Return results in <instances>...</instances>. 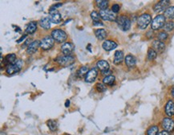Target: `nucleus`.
<instances>
[{
    "label": "nucleus",
    "mask_w": 174,
    "mask_h": 135,
    "mask_svg": "<svg viewBox=\"0 0 174 135\" xmlns=\"http://www.w3.org/2000/svg\"><path fill=\"white\" fill-rule=\"evenodd\" d=\"M116 22H117L118 27H119L122 31L126 32V31H128L130 29L131 20L128 16L124 15L117 16Z\"/></svg>",
    "instance_id": "1"
},
{
    "label": "nucleus",
    "mask_w": 174,
    "mask_h": 135,
    "mask_svg": "<svg viewBox=\"0 0 174 135\" xmlns=\"http://www.w3.org/2000/svg\"><path fill=\"white\" fill-rule=\"evenodd\" d=\"M96 6L100 10L108 9V1H105V0H96Z\"/></svg>",
    "instance_id": "28"
},
{
    "label": "nucleus",
    "mask_w": 174,
    "mask_h": 135,
    "mask_svg": "<svg viewBox=\"0 0 174 135\" xmlns=\"http://www.w3.org/2000/svg\"><path fill=\"white\" fill-rule=\"evenodd\" d=\"M96 89L99 92V93H103L105 92L107 88L104 85V84H102V83H97L96 85Z\"/></svg>",
    "instance_id": "35"
},
{
    "label": "nucleus",
    "mask_w": 174,
    "mask_h": 135,
    "mask_svg": "<svg viewBox=\"0 0 174 135\" xmlns=\"http://www.w3.org/2000/svg\"><path fill=\"white\" fill-rule=\"evenodd\" d=\"M56 63H57L60 66L62 67H67L70 66L71 64H72L75 62V58L72 56H60L59 57L56 58L55 60Z\"/></svg>",
    "instance_id": "5"
},
{
    "label": "nucleus",
    "mask_w": 174,
    "mask_h": 135,
    "mask_svg": "<svg viewBox=\"0 0 174 135\" xmlns=\"http://www.w3.org/2000/svg\"><path fill=\"white\" fill-rule=\"evenodd\" d=\"M102 47L105 51H112L117 48V44L112 40H105L102 44Z\"/></svg>",
    "instance_id": "19"
},
{
    "label": "nucleus",
    "mask_w": 174,
    "mask_h": 135,
    "mask_svg": "<svg viewBox=\"0 0 174 135\" xmlns=\"http://www.w3.org/2000/svg\"><path fill=\"white\" fill-rule=\"evenodd\" d=\"M165 113L169 117H172L174 116V102L172 100H169L165 104Z\"/></svg>",
    "instance_id": "14"
},
{
    "label": "nucleus",
    "mask_w": 174,
    "mask_h": 135,
    "mask_svg": "<svg viewBox=\"0 0 174 135\" xmlns=\"http://www.w3.org/2000/svg\"><path fill=\"white\" fill-rule=\"evenodd\" d=\"M165 21H166V18H165L164 15H156V17L153 19V21H152V30L157 31L160 30V28H163V27L165 26V23H166Z\"/></svg>",
    "instance_id": "2"
},
{
    "label": "nucleus",
    "mask_w": 174,
    "mask_h": 135,
    "mask_svg": "<svg viewBox=\"0 0 174 135\" xmlns=\"http://www.w3.org/2000/svg\"><path fill=\"white\" fill-rule=\"evenodd\" d=\"M161 126L164 130L167 132H172L174 130V121L171 117H165L161 121Z\"/></svg>",
    "instance_id": "11"
},
{
    "label": "nucleus",
    "mask_w": 174,
    "mask_h": 135,
    "mask_svg": "<svg viewBox=\"0 0 174 135\" xmlns=\"http://www.w3.org/2000/svg\"><path fill=\"white\" fill-rule=\"evenodd\" d=\"M48 123V128L50 129L51 131H55L57 130V122L55 121H53V120H49V121L47 122Z\"/></svg>",
    "instance_id": "32"
},
{
    "label": "nucleus",
    "mask_w": 174,
    "mask_h": 135,
    "mask_svg": "<svg viewBox=\"0 0 174 135\" xmlns=\"http://www.w3.org/2000/svg\"><path fill=\"white\" fill-rule=\"evenodd\" d=\"M49 18H50L51 23L55 24H59L62 21V16L60 15L57 9L50 8L49 10Z\"/></svg>",
    "instance_id": "9"
},
{
    "label": "nucleus",
    "mask_w": 174,
    "mask_h": 135,
    "mask_svg": "<svg viewBox=\"0 0 174 135\" xmlns=\"http://www.w3.org/2000/svg\"><path fill=\"white\" fill-rule=\"evenodd\" d=\"M75 50V45L71 42L64 43L61 46V52L64 56H71Z\"/></svg>",
    "instance_id": "12"
},
{
    "label": "nucleus",
    "mask_w": 174,
    "mask_h": 135,
    "mask_svg": "<svg viewBox=\"0 0 174 135\" xmlns=\"http://www.w3.org/2000/svg\"><path fill=\"white\" fill-rule=\"evenodd\" d=\"M100 15L101 19H103V20L105 21H110V22H113V21L117 20V16L116 15L114 12H112V10H100Z\"/></svg>",
    "instance_id": "7"
},
{
    "label": "nucleus",
    "mask_w": 174,
    "mask_h": 135,
    "mask_svg": "<svg viewBox=\"0 0 174 135\" xmlns=\"http://www.w3.org/2000/svg\"><path fill=\"white\" fill-rule=\"evenodd\" d=\"M124 52L120 50L116 51V52L114 54V60H113V63H114L116 65H119L123 62L124 60Z\"/></svg>",
    "instance_id": "17"
},
{
    "label": "nucleus",
    "mask_w": 174,
    "mask_h": 135,
    "mask_svg": "<svg viewBox=\"0 0 174 135\" xmlns=\"http://www.w3.org/2000/svg\"><path fill=\"white\" fill-rule=\"evenodd\" d=\"M124 62H125V64H126V65L128 68L132 69L133 67H135L136 64V59L135 56H133V55L129 54V55L125 56Z\"/></svg>",
    "instance_id": "18"
},
{
    "label": "nucleus",
    "mask_w": 174,
    "mask_h": 135,
    "mask_svg": "<svg viewBox=\"0 0 174 135\" xmlns=\"http://www.w3.org/2000/svg\"><path fill=\"white\" fill-rule=\"evenodd\" d=\"M97 75H98V71H97L96 68H93V69H90L88 73L85 76V80H86V82H93L96 79V77H97Z\"/></svg>",
    "instance_id": "13"
},
{
    "label": "nucleus",
    "mask_w": 174,
    "mask_h": 135,
    "mask_svg": "<svg viewBox=\"0 0 174 135\" xmlns=\"http://www.w3.org/2000/svg\"><path fill=\"white\" fill-rule=\"evenodd\" d=\"M115 80H116V78H115L114 76L109 75L105 77L103 79V83L104 85H109V86H112V85H114Z\"/></svg>",
    "instance_id": "25"
},
{
    "label": "nucleus",
    "mask_w": 174,
    "mask_h": 135,
    "mask_svg": "<svg viewBox=\"0 0 174 135\" xmlns=\"http://www.w3.org/2000/svg\"><path fill=\"white\" fill-rule=\"evenodd\" d=\"M152 17L149 14L144 13L138 18L137 19V27L141 30L146 29L148 26L151 23Z\"/></svg>",
    "instance_id": "3"
},
{
    "label": "nucleus",
    "mask_w": 174,
    "mask_h": 135,
    "mask_svg": "<svg viewBox=\"0 0 174 135\" xmlns=\"http://www.w3.org/2000/svg\"><path fill=\"white\" fill-rule=\"evenodd\" d=\"M171 95L172 96V97H174V87H172V89H171Z\"/></svg>",
    "instance_id": "42"
},
{
    "label": "nucleus",
    "mask_w": 174,
    "mask_h": 135,
    "mask_svg": "<svg viewBox=\"0 0 174 135\" xmlns=\"http://www.w3.org/2000/svg\"><path fill=\"white\" fill-rule=\"evenodd\" d=\"M25 38H26V35H24L23 36H22V37H21V38H20V39H18V41H17V43H20V42L22 41V40H23V39H25Z\"/></svg>",
    "instance_id": "40"
},
{
    "label": "nucleus",
    "mask_w": 174,
    "mask_h": 135,
    "mask_svg": "<svg viewBox=\"0 0 174 135\" xmlns=\"http://www.w3.org/2000/svg\"><path fill=\"white\" fill-rule=\"evenodd\" d=\"M39 46H40V41L39 40H34L32 43H31L30 45H28V48H27V52L28 54H30V55L34 54L38 50Z\"/></svg>",
    "instance_id": "16"
},
{
    "label": "nucleus",
    "mask_w": 174,
    "mask_h": 135,
    "mask_svg": "<svg viewBox=\"0 0 174 135\" xmlns=\"http://www.w3.org/2000/svg\"><path fill=\"white\" fill-rule=\"evenodd\" d=\"M51 35L53 38V39L59 44L64 43L67 38V35L66 32L61 30V29H54L51 32Z\"/></svg>",
    "instance_id": "4"
},
{
    "label": "nucleus",
    "mask_w": 174,
    "mask_h": 135,
    "mask_svg": "<svg viewBox=\"0 0 174 135\" xmlns=\"http://www.w3.org/2000/svg\"><path fill=\"white\" fill-rule=\"evenodd\" d=\"M120 7L119 4L116 3V4H113L112 6V12H114L115 14L118 13L120 12Z\"/></svg>",
    "instance_id": "36"
},
{
    "label": "nucleus",
    "mask_w": 174,
    "mask_h": 135,
    "mask_svg": "<svg viewBox=\"0 0 174 135\" xmlns=\"http://www.w3.org/2000/svg\"><path fill=\"white\" fill-rule=\"evenodd\" d=\"M97 67H98L99 69H100L101 72H105V71H108V70H109L110 65H109L108 61L101 60H99V61L97 62Z\"/></svg>",
    "instance_id": "21"
},
{
    "label": "nucleus",
    "mask_w": 174,
    "mask_h": 135,
    "mask_svg": "<svg viewBox=\"0 0 174 135\" xmlns=\"http://www.w3.org/2000/svg\"><path fill=\"white\" fill-rule=\"evenodd\" d=\"M69 105H70V101H69V100H67L66 102H65V107H68Z\"/></svg>",
    "instance_id": "41"
},
{
    "label": "nucleus",
    "mask_w": 174,
    "mask_h": 135,
    "mask_svg": "<svg viewBox=\"0 0 174 135\" xmlns=\"http://www.w3.org/2000/svg\"><path fill=\"white\" fill-rule=\"evenodd\" d=\"M164 15L165 18L169 19H174V7H169L166 9L164 12Z\"/></svg>",
    "instance_id": "26"
},
{
    "label": "nucleus",
    "mask_w": 174,
    "mask_h": 135,
    "mask_svg": "<svg viewBox=\"0 0 174 135\" xmlns=\"http://www.w3.org/2000/svg\"><path fill=\"white\" fill-rule=\"evenodd\" d=\"M16 60H17V59H16V56L15 54H14V53L8 54V55L6 56L4 58V63L6 64L7 67L8 66V65H10V64H14V63H15Z\"/></svg>",
    "instance_id": "22"
},
{
    "label": "nucleus",
    "mask_w": 174,
    "mask_h": 135,
    "mask_svg": "<svg viewBox=\"0 0 174 135\" xmlns=\"http://www.w3.org/2000/svg\"><path fill=\"white\" fill-rule=\"evenodd\" d=\"M51 23V21L49 17H44V18H42L41 19H40V21H39V24L41 26V28L45 29V30L50 29Z\"/></svg>",
    "instance_id": "20"
},
{
    "label": "nucleus",
    "mask_w": 174,
    "mask_h": 135,
    "mask_svg": "<svg viewBox=\"0 0 174 135\" xmlns=\"http://www.w3.org/2000/svg\"><path fill=\"white\" fill-rule=\"evenodd\" d=\"M95 35H96L97 39H100V40H103V39H104L107 37L108 33L103 28H100V29H96L95 31Z\"/></svg>",
    "instance_id": "23"
},
{
    "label": "nucleus",
    "mask_w": 174,
    "mask_h": 135,
    "mask_svg": "<svg viewBox=\"0 0 174 135\" xmlns=\"http://www.w3.org/2000/svg\"><path fill=\"white\" fill-rule=\"evenodd\" d=\"M157 135H170V133H169V132H167V131L162 130V131H160V132H159Z\"/></svg>",
    "instance_id": "38"
},
{
    "label": "nucleus",
    "mask_w": 174,
    "mask_h": 135,
    "mask_svg": "<svg viewBox=\"0 0 174 135\" xmlns=\"http://www.w3.org/2000/svg\"><path fill=\"white\" fill-rule=\"evenodd\" d=\"M163 29H164V32H172V31L174 29V22H172V21L166 22L165 26L163 27Z\"/></svg>",
    "instance_id": "29"
},
{
    "label": "nucleus",
    "mask_w": 174,
    "mask_h": 135,
    "mask_svg": "<svg viewBox=\"0 0 174 135\" xmlns=\"http://www.w3.org/2000/svg\"><path fill=\"white\" fill-rule=\"evenodd\" d=\"M22 66H23V62L21 60H17L15 61V63L12 64H10L7 67V74L9 75H12V74L16 73H18L20 71L21 69H22Z\"/></svg>",
    "instance_id": "6"
},
{
    "label": "nucleus",
    "mask_w": 174,
    "mask_h": 135,
    "mask_svg": "<svg viewBox=\"0 0 174 135\" xmlns=\"http://www.w3.org/2000/svg\"><path fill=\"white\" fill-rule=\"evenodd\" d=\"M36 29H37V23L36 22H34V21H32V22H31V23L28 24V27H27L26 33L28 35H31L35 32Z\"/></svg>",
    "instance_id": "24"
},
{
    "label": "nucleus",
    "mask_w": 174,
    "mask_h": 135,
    "mask_svg": "<svg viewBox=\"0 0 174 135\" xmlns=\"http://www.w3.org/2000/svg\"><path fill=\"white\" fill-rule=\"evenodd\" d=\"M62 3H58V4H55V5H53V6H51V8H53V9H57L58 7H61L62 6Z\"/></svg>",
    "instance_id": "37"
},
{
    "label": "nucleus",
    "mask_w": 174,
    "mask_h": 135,
    "mask_svg": "<svg viewBox=\"0 0 174 135\" xmlns=\"http://www.w3.org/2000/svg\"><path fill=\"white\" fill-rule=\"evenodd\" d=\"M148 59L149 60H155L157 56V52H156V51L154 50L153 48H149V51H148Z\"/></svg>",
    "instance_id": "30"
},
{
    "label": "nucleus",
    "mask_w": 174,
    "mask_h": 135,
    "mask_svg": "<svg viewBox=\"0 0 174 135\" xmlns=\"http://www.w3.org/2000/svg\"><path fill=\"white\" fill-rule=\"evenodd\" d=\"M91 18L92 19V20L94 23H98V22H100V13L96 12H92L91 13Z\"/></svg>",
    "instance_id": "33"
},
{
    "label": "nucleus",
    "mask_w": 174,
    "mask_h": 135,
    "mask_svg": "<svg viewBox=\"0 0 174 135\" xmlns=\"http://www.w3.org/2000/svg\"><path fill=\"white\" fill-rule=\"evenodd\" d=\"M54 44H55V40L53 39L52 37L48 35V36L44 37L40 41V48L42 50H50L54 46Z\"/></svg>",
    "instance_id": "8"
},
{
    "label": "nucleus",
    "mask_w": 174,
    "mask_h": 135,
    "mask_svg": "<svg viewBox=\"0 0 174 135\" xmlns=\"http://www.w3.org/2000/svg\"><path fill=\"white\" fill-rule=\"evenodd\" d=\"M87 73H88V68L87 66H83L77 72V76L80 77H83L84 76H86Z\"/></svg>",
    "instance_id": "31"
},
{
    "label": "nucleus",
    "mask_w": 174,
    "mask_h": 135,
    "mask_svg": "<svg viewBox=\"0 0 174 135\" xmlns=\"http://www.w3.org/2000/svg\"><path fill=\"white\" fill-rule=\"evenodd\" d=\"M168 37H169V35H168L167 32H160L157 34V39L160 41H165L168 39Z\"/></svg>",
    "instance_id": "34"
},
{
    "label": "nucleus",
    "mask_w": 174,
    "mask_h": 135,
    "mask_svg": "<svg viewBox=\"0 0 174 135\" xmlns=\"http://www.w3.org/2000/svg\"><path fill=\"white\" fill-rule=\"evenodd\" d=\"M159 133V127L157 126H151L146 130L147 135H157Z\"/></svg>",
    "instance_id": "27"
},
{
    "label": "nucleus",
    "mask_w": 174,
    "mask_h": 135,
    "mask_svg": "<svg viewBox=\"0 0 174 135\" xmlns=\"http://www.w3.org/2000/svg\"><path fill=\"white\" fill-rule=\"evenodd\" d=\"M31 39H27V40H26V42H25V44H24L23 46H22V48H25L26 46L28 45V44H29V45H30V44H30V41H31Z\"/></svg>",
    "instance_id": "39"
},
{
    "label": "nucleus",
    "mask_w": 174,
    "mask_h": 135,
    "mask_svg": "<svg viewBox=\"0 0 174 135\" xmlns=\"http://www.w3.org/2000/svg\"><path fill=\"white\" fill-rule=\"evenodd\" d=\"M170 1L168 0H162V1H159L156 2V4L153 6V11L156 13H160V12H165L167 8L169 7Z\"/></svg>",
    "instance_id": "10"
},
{
    "label": "nucleus",
    "mask_w": 174,
    "mask_h": 135,
    "mask_svg": "<svg viewBox=\"0 0 174 135\" xmlns=\"http://www.w3.org/2000/svg\"><path fill=\"white\" fill-rule=\"evenodd\" d=\"M153 48L156 51V52L162 53L165 50V44L164 42L160 41V40H155L153 42Z\"/></svg>",
    "instance_id": "15"
}]
</instances>
